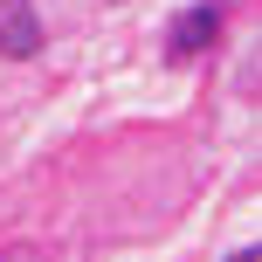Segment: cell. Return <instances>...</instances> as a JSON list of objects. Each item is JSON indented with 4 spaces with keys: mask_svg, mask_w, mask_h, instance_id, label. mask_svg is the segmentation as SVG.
Listing matches in <instances>:
<instances>
[{
    "mask_svg": "<svg viewBox=\"0 0 262 262\" xmlns=\"http://www.w3.org/2000/svg\"><path fill=\"white\" fill-rule=\"evenodd\" d=\"M221 41V0H200V7H186L180 21L166 28V55H200V49H214Z\"/></svg>",
    "mask_w": 262,
    "mask_h": 262,
    "instance_id": "6da1fadb",
    "label": "cell"
},
{
    "mask_svg": "<svg viewBox=\"0 0 262 262\" xmlns=\"http://www.w3.org/2000/svg\"><path fill=\"white\" fill-rule=\"evenodd\" d=\"M0 55H7V62L41 55V14H35V0H0Z\"/></svg>",
    "mask_w": 262,
    "mask_h": 262,
    "instance_id": "7a4b0ae2",
    "label": "cell"
}]
</instances>
